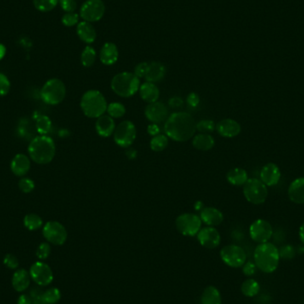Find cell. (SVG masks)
Wrapping results in <instances>:
<instances>
[{
	"label": "cell",
	"instance_id": "obj_34",
	"mask_svg": "<svg viewBox=\"0 0 304 304\" xmlns=\"http://www.w3.org/2000/svg\"><path fill=\"white\" fill-rule=\"evenodd\" d=\"M24 226L27 228L28 230L37 231L38 229H40L43 221L40 216H38L37 214H30L24 217Z\"/></svg>",
	"mask_w": 304,
	"mask_h": 304
},
{
	"label": "cell",
	"instance_id": "obj_52",
	"mask_svg": "<svg viewBox=\"0 0 304 304\" xmlns=\"http://www.w3.org/2000/svg\"><path fill=\"white\" fill-rule=\"evenodd\" d=\"M17 304H32V300L30 295L28 294H22L18 298Z\"/></svg>",
	"mask_w": 304,
	"mask_h": 304
},
{
	"label": "cell",
	"instance_id": "obj_8",
	"mask_svg": "<svg viewBox=\"0 0 304 304\" xmlns=\"http://www.w3.org/2000/svg\"><path fill=\"white\" fill-rule=\"evenodd\" d=\"M175 226L180 234L187 237L197 236L201 230L202 221L197 214L185 213L181 214L175 220Z\"/></svg>",
	"mask_w": 304,
	"mask_h": 304
},
{
	"label": "cell",
	"instance_id": "obj_6",
	"mask_svg": "<svg viewBox=\"0 0 304 304\" xmlns=\"http://www.w3.org/2000/svg\"><path fill=\"white\" fill-rule=\"evenodd\" d=\"M243 193L251 204L261 205L267 200L269 191L267 186L260 179L251 178L243 185Z\"/></svg>",
	"mask_w": 304,
	"mask_h": 304
},
{
	"label": "cell",
	"instance_id": "obj_25",
	"mask_svg": "<svg viewBox=\"0 0 304 304\" xmlns=\"http://www.w3.org/2000/svg\"><path fill=\"white\" fill-rule=\"evenodd\" d=\"M30 161L24 154H18L11 163V170L16 176H24L30 170Z\"/></svg>",
	"mask_w": 304,
	"mask_h": 304
},
{
	"label": "cell",
	"instance_id": "obj_19",
	"mask_svg": "<svg viewBox=\"0 0 304 304\" xmlns=\"http://www.w3.org/2000/svg\"><path fill=\"white\" fill-rule=\"evenodd\" d=\"M202 222L210 227L218 226L224 221V214L221 211L215 208H204L200 213Z\"/></svg>",
	"mask_w": 304,
	"mask_h": 304
},
{
	"label": "cell",
	"instance_id": "obj_17",
	"mask_svg": "<svg viewBox=\"0 0 304 304\" xmlns=\"http://www.w3.org/2000/svg\"><path fill=\"white\" fill-rule=\"evenodd\" d=\"M281 179V171L275 163H268L261 168L260 180L267 187L277 185Z\"/></svg>",
	"mask_w": 304,
	"mask_h": 304
},
{
	"label": "cell",
	"instance_id": "obj_5",
	"mask_svg": "<svg viewBox=\"0 0 304 304\" xmlns=\"http://www.w3.org/2000/svg\"><path fill=\"white\" fill-rule=\"evenodd\" d=\"M111 87L118 96L128 98L137 93L140 88V79L134 73L121 72L114 76L111 79Z\"/></svg>",
	"mask_w": 304,
	"mask_h": 304
},
{
	"label": "cell",
	"instance_id": "obj_50",
	"mask_svg": "<svg viewBox=\"0 0 304 304\" xmlns=\"http://www.w3.org/2000/svg\"><path fill=\"white\" fill-rule=\"evenodd\" d=\"M168 104L171 108H180L184 104V100L178 96L172 97L170 100H168Z\"/></svg>",
	"mask_w": 304,
	"mask_h": 304
},
{
	"label": "cell",
	"instance_id": "obj_28",
	"mask_svg": "<svg viewBox=\"0 0 304 304\" xmlns=\"http://www.w3.org/2000/svg\"><path fill=\"white\" fill-rule=\"evenodd\" d=\"M226 178L228 183L233 186H243L248 180V172L240 167H235L228 172Z\"/></svg>",
	"mask_w": 304,
	"mask_h": 304
},
{
	"label": "cell",
	"instance_id": "obj_42",
	"mask_svg": "<svg viewBox=\"0 0 304 304\" xmlns=\"http://www.w3.org/2000/svg\"><path fill=\"white\" fill-rule=\"evenodd\" d=\"M51 253V247L50 245L48 243H42V244L38 246L37 248V257L40 260H46L48 258V256L50 255Z\"/></svg>",
	"mask_w": 304,
	"mask_h": 304
},
{
	"label": "cell",
	"instance_id": "obj_7",
	"mask_svg": "<svg viewBox=\"0 0 304 304\" xmlns=\"http://www.w3.org/2000/svg\"><path fill=\"white\" fill-rule=\"evenodd\" d=\"M66 95V87L63 81L52 78L47 81L41 90V97L46 104L57 105L64 100Z\"/></svg>",
	"mask_w": 304,
	"mask_h": 304
},
{
	"label": "cell",
	"instance_id": "obj_46",
	"mask_svg": "<svg viewBox=\"0 0 304 304\" xmlns=\"http://www.w3.org/2000/svg\"><path fill=\"white\" fill-rule=\"evenodd\" d=\"M19 188H20L21 191H24V193H30L33 191L35 184L32 180H30L29 178H24L20 180Z\"/></svg>",
	"mask_w": 304,
	"mask_h": 304
},
{
	"label": "cell",
	"instance_id": "obj_54",
	"mask_svg": "<svg viewBox=\"0 0 304 304\" xmlns=\"http://www.w3.org/2000/svg\"><path fill=\"white\" fill-rule=\"evenodd\" d=\"M299 237H300V240L302 245H304V222L301 224L300 229H299Z\"/></svg>",
	"mask_w": 304,
	"mask_h": 304
},
{
	"label": "cell",
	"instance_id": "obj_16",
	"mask_svg": "<svg viewBox=\"0 0 304 304\" xmlns=\"http://www.w3.org/2000/svg\"><path fill=\"white\" fill-rule=\"evenodd\" d=\"M168 111L167 108L163 103L155 102L152 104H149L145 109V116L149 121L154 124H159L167 120Z\"/></svg>",
	"mask_w": 304,
	"mask_h": 304
},
{
	"label": "cell",
	"instance_id": "obj_33",
	"mask_svg": "<svg viewBox=\"0 0 304 304\" xmlns=\"http://www.w3.org/2000/svg\"><path fill=\"white\" fill-rule=\"evenodd\" d=\"M168 145V137L164 134H157L156 136H153L150 143L151 149L156 152H160L164 151L165 149Z\"/></svg>",
	"mask_w": 304,
	"mask_h": 304
},
{
	"label": "cell",
	"instance_id": "obj_38",
	"mask_svg": "<svg viewBox=\"0 0 304 304\" xmlns=\"http://www.w3.org/2000/svg\"><path fill=\"white\" fill-rule=\"evenodd\" d=\"M60 297H62V294L58 288H50L43 293V301L46 304L57 303L60 301Z\"/></svg>",
	"mask_w": 304,
	"mask_h": 304
},
{
	"label": "cell",
	"instance_id": "obj_37",
	"mask_svg": "<svg viewBox=\"0 0 304 304\" xmlns=\"http://www.w3.org/2000/svg\"><path fill=\"white\" fill-rule=\"evenodd\" d=\"M107 112L112 118H120L126 114V107L120 103H111L108 105Z\"/></svg>",
	"mask_w": 304,
	"mask_h": 304
},
{
	"label": "cell",
	"instance_id": "obj_14",
	"mask_svg": "<svg viewBox=\"0 0 304 304\" xmlns=\"http://www.w3.org/2000/svg\"><path fill=\"white\" fill-rule=\"evenodd\" d=\"M30 275L31 279L41 287H47L54 280V273L49 265L42 261H37L31 265Z\"/></svg>",
	"mask_w": 304,
	"mask_h": 304
},
{
	"label": "cell",
	"instance_id": "obj_45",
	"mask_svg": "<svg viewBox=\"0 0 304 304\" xmlns=\"http://www.w3.org/2000/svg\"><path fill=\"white\" fill-rule=\"evenodd\" d=\"M60 7L66 13H74L77 9V2L76 0H59Z\"/></svg>",
	"mask_w": 304,
	"mask_h": 304
},
{
	"label": "cell",
	"instance_id": "obj_44",
	"mask_svg": "<svg viewBox=\"0 0 304 304\" xmlns=\"http://www.w3.org/2000/svg\"><path fill=\"white\" fill-rule=\"evenodd\" d=\"M4 264L10 270H16L19 267V261L14 254H7L4 258Z\"/></svg>",
	"mask_w": 304,
	"mask_h": 304
},
{
	"label": "cell",
	"instance_id": "obj_9",
	"mask_svg": "<svg viewBox=\"0 0 304 304\" xmlns=\"http://www.w3.org/2000/svg\"><path fill=\"white\" fill-rule=\"evenodd\" d=\"M221 261L231 268H241L247 261L248 256L243 248L237 245H228L220 252Z\"/></svg>",
	"mask_w": 304,
	"mask_h": 304
},
{
	"label": "cell",
	"instance_id": "obj_20",
	"mask_svg": "<svg viewBox=\"0 0 304 304\" xmlns=\"http://www.w3.org/2000/svg\"><path fill=\"white\" fill-rule=\"evenodd\" d=\"M288 197L294 204H304V177L293 180L288 191Z\"/></svg>",
	"mask_w": 304,
	"mask_h": 304
},
{
	"label": "cell",
	"instance_id": "obj_4",
	"mask_svg": "<svg viewBox=\"0 0 304 304\" xmlns=\"http://www.w3.org/2000/svg\"><path fill=\"white\" fill-rule=\"evenodd\" d=\"M80 107L87 117L98 118L107 111V100L99 91L89 90L81 98Z\"/></svg>",
	"mask_w": 304,
	"mask_h": 304
},
{
	"label": "cell",
	"instance_id": "obj_43",
	"mask_svg": "<svg viewBox=\"0 0 304 304\" xmlns=\"http://www.w3.org/2000/svg\"><path fill=\"white\" fill-rule=\"evenodd\" d=\"M10 81L6 75L0 73V96L7 95L10 91Z\"/></svg>",
	"mask_w": 304,
	"mask_h": 304
},
{
	"label": "cell",
	"instance_id": "obj_31",
	"mask_svg": "<svg viewBox=\"0 0 304 304\" xmlns=\"http://www.w3.org/2000/svg\"><path fill=\"white\" fill-rule=\"evenodd\" d=\"M261 290V286L254 278H248L241 285V293L246 297H255Z\"/></svg>",
	"mask_w": 304,
	"mask_h": 304
},
{
	"label": "cell",
	"instance_id": "obj_21",
	"mask_svg": "<svg viewBox=\"0 0 304 304\" xmlns=\"http://www.w3.org/2000/svg\"><path fill=\"white\" fill-rule=\"evenodd\" d=\"M95 129L97 134L102 137H109L114 134V131L116 129L115 121L109 115H103L97 118Z\"/></svg>",
	"mask_w": 304,
	"mask_h": 304
},
{
	"label": "cell",
	"instance_id": "obj_10",
	"mask_svg": "<svg viewBox=\"0 0 304 304\" xmlns=\"http://www.w3.org/2000/svg\"><path fill=\"white\" fill-rule=\"evenodd\" d=\"M114 141L119 147H130L136 138V127L133 122L125 120L117 125L114 131Z\"/></svg>",
	"mask_w": 304,
	"mask_h": 304
},
{
	"label": "cell",
	"instance_id": "obj_49",
	"mask_svg": "<svg viewBox=\"0 0 304 304\" xmlns=\"http://www.w3.org/2000/svg\"><path fill=\"white\" fill-rule=\"evenodd\" d=\"M200 103V97L197 93H191L187 96V104L191 108H196Z\"/></svg>",
	"mask_w": 304,
	"mask_h": 304
},
{
	"label": "cell",
	"instance_id": "obj_32",
	"mask_svg": "<svg viewBox=\"0 0 304 304\" xmlns=\"http://www.w3.org/2000/svg\"><path fill=\"white\" fill-rule=\"evenodd\" d=\"M96 60V51L94 47L87 46L81 54V64L84 67L89 68L94 65Z\"/></svg>",
	"mask_w": 304,
	"mask_h": 304
},
{
	"label": "cell",
	"instance_id": "obj_48",
	"mask_svg": "<svg viewBox=\"0 0 304 304\" xmlns=\"http://www.w3.org/2000/svg\"><path fill=\"white\" fill-rule=\"evenodd\" d=\"M148 69H149L148 63H140L136 65V67L134 68V75L139 78L145 77L148 72Z\"/></svg>",
	"mask_w": 304,
	"mask_h": 304
},
{
	"label": "cell",
	"instance_id": "obj_35",
	"mask_svg": "<svg viewBox=\"0 0 304 304\" xmlns=\"http://www.w3.org/2000/svg\"><path fill=\"white\" fill-rule=\"evenodd\" d=\"M59 0H33L34 7L40 12H50L56 7Z\"/></svg>",
	"mask_w": 304,
	"mask_h": 304
},
{
	"label": "cell",
	"instance_id": "obj_2",
	"mask_svg": "<svg viewBox=\"0 0 304 304\" xmlns=\"http://www.w3.org/2000/svg\"><path fill=\"white\" fill-rule=\"evenodd\" d=\"M254 260L258 270L266 274L273 273L280 261L278 248L270 242L259 244L254 250Z\"/></svg>",
	"mask_w": 304,
	"mask_h": 304
},
{
	"label": "cell",
	"instance_id": "obj_12",
	"mask_svg": "<svg viewBox=\"0 0 304 304\" xmlns=\"http://www.w3.org/2000/svg\"><path fill=\"white\" fill-rule=\"evenodd\" d=\"M105 5L103 0H87L80 8V16L85 22L95 23L104 17Z\"/></svg>",
	"mask_w": 304,
	"mask_h": 304
},
{
	"label": "cell",
	"instance_id": "obj_29",
	"mask_svg": "<svg viewBox=\"0 0 304 304\" xmlns=\"http://www.w3.org/2000/svg\"><path fill=\"white\" fill-rule=\"evenodd\" d=\"M214 139L209 134H199L194 136L192 139V145L198 151H207L211 150L214 146Z\"/></svg>",
	"mask_w": 304,
	"mask_h": 304
},
{
	"label": "cell",
	"instance_id": "obj_24",
	"mask_svg": "<svg viewBox=\"0 0 304 304\" xmlns=\"http://www.w3.org/2000/svg\"><path fill=\"white\" fill-rule=\"evenodd\" d=\"M30 272H28L26 270H17L12 277V285L14 290L21 293L28 289L30 287Z\"/></svg>",
	"mask_w": 304,
	"mask_h": 304
},
{
	"label": "cell",
	"instance_id": "obj_53",
	"mask_svg": "<svg viewBox=\"0 0 304 304\" xmlns=\"http://www.w3.org/2000/svg\"><path fill=\"white\" fill-rule=\"evenodd\" d=\"M126 156L128 157V159L134 160L137 157V151H135L134 149H129L126 151Z\"/></svg>",
	"mask_w": 304,
	"mask_h": 304
},
{
	"label": "cell",
	"instance_id": "obj_47",
	"mask_svg": "<svg viewBox=\"0 0 304 304\" xmlns=\"http://www.w3.org/2000/svg\"><path fill=\"white\" fill-rule=\"evenodd\" d=\"M256 270H257L256 265L252 261H246V264L242 266L243 274L247 277H253L256 273Z\"/></svg>",
	"mask_w": 304,
	"mask_h": 304
},
{
	"label": "cell",
	"instance_id": "obj_30",
	"mask_svg": "<svg viewBox=\"0 0 304 304\" xmlns=\"http://www.w3.org/2000/svg\"><path fill=\"white\" fill-rule=\"evenodd\" d=\"M221 294L218 288L208 286L201 295V304H221Z\"/></svg>",
	"mask_w": 304,
	"mask_h": 304
},
{
	"label": "cell",
	"instance_id": "obj_55",
	"mask_svg": "<svg viewBox=\"0 0 304 304\" xmlns=\"http://www.w3.org/2000/svg\"><path fill=\"white\" fill-rule=\"evenodd\" d=\"M194 208L197 211H202V209L204 208V205L201 202V201H197L195 204H194Z\"/></svg>",
	"mask_w": 304,
	"mask_h": 304
},
{
	"label": "cell",
	"instance_id": "obj_15",
	"mask_svg": "<svg viewBox=\"0 0 304 304\" xmlns=\"http://www.w3.org/2000/svg\"><path fill=\"white\" fill-rule=\"evenodd\" d=\"M197 240L205 248L214 249L219 247L221 243V235L214 227L201 228L197 234Z\"/></svg>",
	"mask_w": 304,
	"mask_h": 304
},
{
	"label": "cell",
	"instance_id": "obj_13",
	"mask_svg": "<svg viewBox=\"0 0 304 304\" xmlns=\"http://www.w3.org/2000/svg\"><path fill=\"white\" fill-rule=\"evenodd\" d=\"M273 228L271 224L264 219H258L251 224L249 228L250 237L258 244L267 243L273 236Z\"/></svg>",
	"mask_w": 304,
	"mask_h": 304
},
{
	"label": "cell",
	"instance_id": "obj_41",
	"mask_svg": "<svg viewBox=\"0 0 304 304\" xmlns=\"http://www.w3.org/2000/svg\"><path fill=\"white\" fill-rule=\"evenodd\" d=\"M79 15L75 13H66L62 18V23L66 27H72L78 23Z\"/></svg>",
	"mask_w": 304,
	"mask_h": 304
},
{
	"label": "cell",
	"instance_id": "obj_36",
	"mask_svg": "<svg viewBox=\"0 0 304 304\" xmlns=\"http://www.w3.org/2000/svg\"><path fill=\"white\" fill-rule=\"evenodd\" d=\"M36 128H37V132L42 135L49 133L51 128H52V122H51L50 118L45 115L39 116L36 121Z\"/></svg>",
	"mask_w": 304,
	"mask_h": 304
},
{
	"label": "cell",
	"instance_id": "obj_23",
	"mask_svg": "<svg viewBox=\"0 0 304 304\" xmlns=\"http://www.w3.org/2000/svg\"><path fill=\"white\" fill-rule=\"evenodd\" d=\"M139 94H140V98L144 102H146L148 104H152V103L157 102L160 92L156 86V84L145 82L140 86Z\"/></svg>",
	"mask_w": 304,
	"mask_h": 304
},
{
	"label": "cell",
	"instance_id": "obj_39",
	"mask_svg": "<svg viewBox=\"0 0 304 304\" xmlns=\"http://www.w3.org/2000/svg\"><path fill=\"white\" fill-rule=\"evenodd\" d=\"M196 129L201 134H210L216 129V124L211 119H202L196 123Z\"/></svg>",
	"mask_w": 304,
	"mask_h": 304
},
{
	"label": "cell",
	"instance_id": "obj_27",
	"mask_svg": "<svg viewBox=\"0 0 304 304\" xmlns=\"http://www.w3.org/2000/svg\"><path fill=\"white\" fill-rule=\"evenodd\" d=\"M77 34L78 37L85 43H94L96 39V30L90 23L85 21L77 24Z\"/></svg>",
	"mask_w": 304,
	"mask_h": 304
},
{
	"label": "cell",
	"instance_id": "obj_11",
	"mask_svg": "<svg viewBox=\"0 0 304 304\" xmlns=\"http://www.w3.org/2000/svg\"><path fill=\"white\" fill-rule=\"evenodd\" d=\"M43 236L51 244L62 246L67 240L66 229L59 221H51L45 224Z\"/></svg>",
	"mask_w": 304,
	"mask_h": 304
},
{
	"label": "cell",
	"instance_id": "obj_40",
	"mask_svg": "<svg viewBox=\"0 0 304 304\" xmlns=\"http://www.w3.org/2000/svg\"><path fill=\"white\" fill-rule=\"evenodd\" d=\"M279 252V256L283 260H293L296 256L297 250L295 249L294 246L291 245H285L278 249Z\"/></svg>",
	"mask_w": 304,
	"mask_h": 304
},
{
	"label": "cell",
	"instance_id": "obj_51",
	"mask_svg": "<svg viewBox=\"0 0 304 304\" xmlns=\"http://www.w3.org/2000/svg\"><path fill=\"white\" fill-rule=\"evenodd\" d=\"M148 134L151 135V136H156L157 134H160V127H158L157 124L149 125L147 128Z\"/></svg>",
	"mask_w": 304,
	"mask_h": 304
},
{
	"label": "cell",
	"instance_id": "obj_18",
	"mask_svg": "<svg viewBox=\"0 0 304 304\" xmlns=\"http://www.w3.org/2000/svg\"><path fill=\"white\" fill-rule=\"evenodd\" d=\"M218 134L224 138H234L241 133V126L237 121L225 118L216 125Z\"/></svg>",
	"mask_w": 304,
	"mask_h": 304
},
{
	"label": "cell",
	"instance_id": "obj_26",
	"mask_svg": "<svg viewBox=\"0 0 304 304\" xmlns=\"http://www.w3.org/2000/svg\"><path fill=\"white\" fill-rule=\"evenodd\" d=\"M167 70L163 64L159 62H152L149 64L148 72L145 76L147 82L156 84L164 78Z\"/></svg>",
	"mask_w": 304,
	"mask_h": 304
},
{
	"label": "cell",
	"instance_id": "obj_56",
	"mask_svg": "<svg viewBox=\"0 0 304 304\" xmlns=\"http://www.w3.org/2000/svg\"><path fill=\"white\" fill-rule=\"evenodd\" d=\"M6 52H7L6 47H4L3 45L0 44V60L3 59L5 54H6Z\"/></svg>",
	"mask_w": 304,
	"mask_h": 304
},
{
	"label": "cell",
	"instance_id": "obj_3",
	"mask_svg": "<svg viewBox=\"0 0 304 304\" xmlns=\"http://www.w3.org/2000/svg\"><path fill=\"white\" fill-rule=\"evenodd\" d=\"M28 152L30 158L37 164H48L54 159L55 144L52 138L46 135L37 136L30 141Z\"/></svg>",
	"mask_w": 304,
	"mask_h": 304
},
{
	"label": "cell",
	"instance_id": "obj_1",
	"mask_svg": "<svg viewBox=\"0 0 304 304\" xmlns=\"http://www.w3.org/2000/svg\"><path fill=\"white\" fill-rule=\"evenodd\" d=\"M164 130L167 137L181 143L193 138L197 129L196 122L191 114L179 111L167 117Z\"/></svg>",
	"mask_w": 304,
	"mask_h": 304
},
{
	"label": "cell",
	"instance_id": "obj_22",
	"mask_svg": "<svg viewBox=\"0 0 304 304\" xmlns=\"http://www.w3.org/2000/svg\"><path fill=\"white\" fill-rule=\"evenodd\" d=\"M118 49L114 43L107 42L104 44L100 52V60L102 64L111 66L118 60Z\"/></svg>",
	"mask_w": 304,
	"mask_h": 304
}]
</instances>
